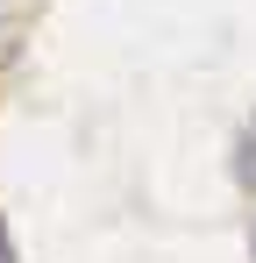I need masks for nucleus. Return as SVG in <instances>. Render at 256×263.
Masks as SVG:
<instances>
[{
	"label": "nucleus",
	"mask_w": 256,
	"mask_h": 263,
	"mask_svg": "<svg viewBox=\"0 0 256 263\" xmlns=\"http://www.w3.org/2000/svg\"><path fill=\"white\" fill-rule=\"evenodd\" d=\"M235 178L256 192V128H242V142H235Z\"/></svg>",
	"instance_id": "f257e3e1"
},
{
	"label": "nucleus",
	"mask_w": 256,
	"mask_h": 263,
	"mask_svg": "<svg viewBox=\"0 0 256 263\" xmlns=\"http://www.w3.org/2000/svg\"><path fill=\"white\" fill-rule=\"evenodd\" d=\"M0 263H14V242H7V220H0Z\"/></svg>",
	"instance_id": "f03ea898"
},
{
	"label": "nucleus",
	"mask_w": 256,
	"mask_h": 263,
	"mask_svg": "<svg viewBox=\"0 0 256 263\" xmlns=\"http://www.w3.org/2000/svg\"><path fill=\"white\" fill-rule=\"evenodd\" d=\"M249 128H256V121H249Z\"/></svg>",
	"instance_id": "7ed1b4c3"
}]
</instances>
